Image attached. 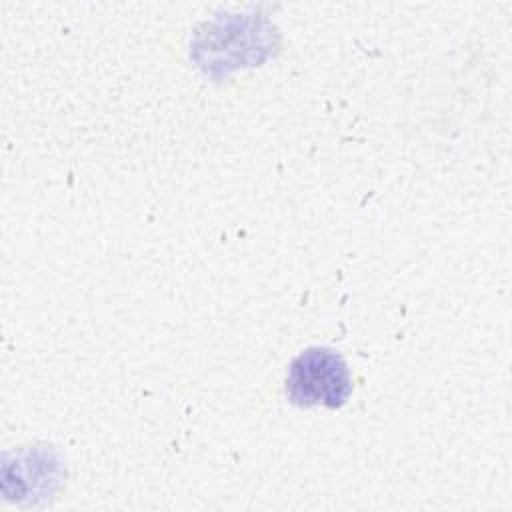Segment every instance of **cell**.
<instances>
[{"label": "cell", "mask_w": 512, "mask_h": 512, "mask_svg": "<svg viewBox=\"0 0 512 512\" xmlns=\"http://www.w3.org/2000/svg\"><path fill=\"white\" fill-rule=\"evenodd\" d=\"M286 394L292 404L302 408H340L352 394L350 368L330 348H308L288 368Z\"/></svg>", "instance_id": "1"}]
</instances>
